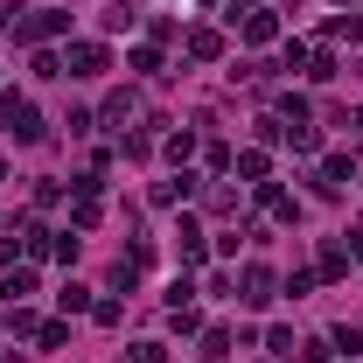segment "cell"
<instances>
[{
  "label": "cell",
  "mask_w": 363,
  "mask_h": 363,
  "mask_svg": "<svg viewBox=\"0 0 363 363\" xmlns=\"http://www.w3.org/2000/svg\"><path fill=\"white\" fill-rule=\"evenodd\" d=\"M0 126L21 140V147H35V140H43V112H35V105H21V98H7V105H0Z\"/></svg>",
  "instance_id": "obj_1"
},
{
  "label": "cell",
  "mask_w": 363,
  "mask_h": 363,
  "mask_svg": "<svg viewBox=\"0 0 363 363\" xmlns=\"http://www.w3.org/2000/svg\"><path fill=\"white\" fill-rule=\"evenodd\" d=\"M105 63H112L105 43H77V49H70V77H105Z\"/></svg>",
  "instance_id": "obj_2"
},
{
  "label": "cell",
  "mask_w": 363,
  "mask_h": 363,
  "mask_svg": "<svg viewBox=\"0 0 363 363\" xmlns=\"http://www.w3.org/2000/svg\"><path fill=\"white\" fill-rule=\"evenodd\" d=\"M245 301H252V308H266V301H272V272L266 266H245Z\"/></svg>",
  "instance_id": "obj_3"
},
{
  "label": "cell",
  "mask_w": 363,
  "mask_h": 363,
  "mask_svg": "<svg viewBox=\"0 0 363 363\" xmlns=\"http://www.w3.org/2000/svg\"><path fill=\"white\" fill-rule=\"evenodd\" d=\"M189 56H196V63H217V56H224V35L196 28V35H189Z\"/></svg>",
  "instance_id": "obj_4"
},
{
  "label": "cell",
  "mask_w": 363,
  "mask_h": 363,
  "mask_svg": "<svg viewBox=\"0 0 363 363\" xmlns=\"http://www.w3.org/2000/svg\"><path fill=\"white\" fill-rule=\"evenodd\" d=\"M70 14H35V21H21V43H43V35H56Z\"/></svg>",
  "instance_id": "obj_5"
},
{
  "label": "cell",
  "mask_w": 363,
  "mask_h": 363,
  "mask_svg": "<svg viewBox=\"0 0 363 363\" xmlns=\"http://www.w3.org/2000/svg\"><path fill=\"white\" fill-rule=\"evenodd\" d=\"M175 238H182V266H203V230H196V224H182Z\"/></svg>",
  "instance_id": "obj_6"
},
{
  "label": "cell",
  "mask_w": 363,
  "mask_h": 363,
  "mask_svg": "<svg viewBox=\"0 0 363 363\" xmlns=\"http://www.w3.org/2000/svg\"><path fill=\"white\" fill-rule=\"evenodd\" d=\"M56 301H63V315H84V308H91V286H77V279H70Z\"/></svg>",
  "instance_id": "obj_7"
},
{
  "label": "cell",
  "mask_w": 363,
  "mask_h": 363,
  "mask_svg": "<svg viewBox=\"0 0 363 363\" xmlns=\"http://www.w3.org/2000/svg\"><path fill=\"white\" fill-rule=\"evenodd\" d=\"M70 224H77V230H98V196H77V210H70Z\"/></svg>",
  "instance_id": "obj_8"
},
{
  "label": "cell",
  "mask_w": 363,
  "mask_h": 363,
  "mask_svg": "<svg viewBox=\"0 0 363 363\" xmlns=\"http://www.w3.org/2000/svg\"><path fill=\"white\" fill-rule=\"evenodd\" d=\"M140 105H133V91H119V98H112V105H105V119H112V126H126V119H133Z\"/></svg>",
  "instance_id": "obj_9"
},
{
  "label": "cell",
  "mask_w": 363,
  "mask_h": 363,
  "mask_svg": "<svg viewBox=\"0 0 363 363\" xmlns=\"http://www.w3.org/2000/svg\"><path fill=\"white\" fill-rule=\"evenodd\" d=\"M245 35H252V43H272V35H279V21H272V14H252V21H245Z\"/></svg>",
  "instance_id": "obj_10"
},
{
  "label": "cell",
  "mask_w": 363,
  "mask_h": 363,
  "mask_svg": "<svg viewBox=\"0 0 363 363\" xmlns=\"http://www.w3.org/2000/svg\"><path fill=\"white\" fill-rule=\"evenodd\" d=\"M7 301H21V294H35V272H7V286H0Z\"/></svg>",
  "instance_id": "obj_11"
},
{
  "label": "cell",
  "mask_w": 363,
  "mask_h": 363,
  "mask_svg": "<svg viewBox=\"0 0 363 363\" xmlns=\"http://www.w3.org/2000/svg\"><path fill=\"white\" fill-rule=\"evenodd\" d=\"M133 363H168V342H133Z\"/></svg>",
  "instance_id": "obj_12"
},
{
  "label": "cell",
  "mask_w": 363,
  "mask_h": 363,
  "mask_svg": "<svg viewBox=\"0 0 363 363\" xmlns=\"http://www.w3.org/2000/svg\"><path fill=\"white\" fill-rule=\"evenodd\" d=\"M203 7H210V0H203Z\"/></svg>",
  "instance_id": "obj_13"
}]
</instances>
